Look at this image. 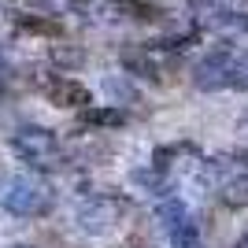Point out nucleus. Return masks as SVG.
<instances>
[{"instance_id":"1","label":"nucleus","mask_w":248,"mask_h":248,"mask_svg":"<svg viewBox=\"0 0 248 248\" xmlns=\"http://www.w3.org/2000/svg\"><path fill=\"white\" fill-rule=\"evenodd\" d=\"M230 56H233V45L218 41L204 60H197V67H193V85L204 89V93H211V89H230Z\"/></svg>"},{"instance_id":"2","label":"nucleus","mask_w":248,"mask_h":248,"mask_svg":"<svg viewBox=\"0 0 248 248\" xmlns=\"http://www.w3.org/2000/svg\"><path fill=\"white\" fill-rule=\"evenodd\" d=\"M123 67L134 71V74H141V78H159L163 67H167V60H163V48L152 41V45H134V48H126L123 52Z\"/></svg>"},{"instance_id":"3","label":"nucleus","mask_w":248,"mask_h":248,"mask_svg":"<svg viewBox=\"0 0 248 248\" xmlns=\"http://www.w3.org/2000/svg\"><path fill=\"white\" fill-rule=\"evenodd\" d=\"M48 93H52V100L63 104V108H82V104H89V89L78 85V82H71V78H60Z\"/></svg>"},{"instance_id":"4","label":"nucleus","mask_w":248,"mask_h":248,"mask_svg":"<svg viewBox=\"0 0 248 248\" xmlns=\"http://www.w3.org/2000/svg\"><path fill=\"white\" fill-rule=\"evenodd\" d=\"M230 89H241L248 93V45H233V56H230Z\"/></svg>"},{"instance_id":"5","label":"nucleus","mask_w":248,"mask_h":248,"mask_svg":"<svg viewBox=\"0 0 248 248\" xmlns=\"http://www.w3.org/2000/svg\"><path fill=\"white\" fill-rule=\"evenodd\" d=\"M222 200H226L230 207H248V170L233 174L226 186H222Z\"/></svg>"}]
</instances>
